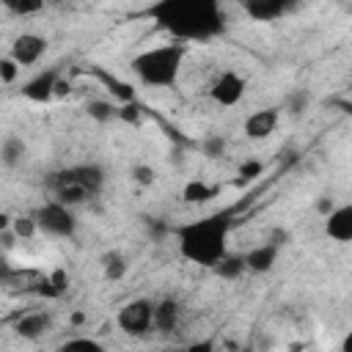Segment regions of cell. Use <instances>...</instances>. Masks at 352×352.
I'll use <instances>...</instances> for the list:
<instances>
[{
    "label": "cell",
    "instance_id": "6da1fadb",
    "mask_svg": "<svg viewBox=\"0 0 352 352\" xmlns=\"http://www.w3.org/2000/svg\"><path fill=\"white\" fill-rule=\"evenodd\" d=\"M228 214H209L184 226H176V242L182 258L198 264V267H212L223 253H226V239H228Z\"/></svg>",
    "mask_w": 352,
    "mask_h": 352
},
{
    "label": "cell",
    "instance_id": "7a4b0ae2",
    "mask_svg": "<svg viewBox=\"0 0 352 352\" xmlns=\"http://www.w3.org/2000/svg\"><path fill=\"white\" fill-rule=\"evenodd\" d=\"M157 16L168 30L190 38L212 36L223 25L214 0H165L162 6H157Z\"/></svg>",
    "mask_w": 352,
    "mask_h": 352
},
{
    "label": "cell",
    "instance_id": "3957f363",
    "mask_svg": "<svg viewBox=\"0 0 352 352\" xmlns=\"http://www.w3.org/2000/svg\"><path fill=\"white\" fill-rule=\"evenodd\" d=\"M184 58V44H165V47H151L143 50L140 55L132 58V72L143 85L151 88H168L176 82L179 69Z\"/></svg>",
    "mask_w": 352,
    "mask_h": 352
},
{
    "label": "cell",
    "instance_id": "277c9868",
    "mask_svg": "<svg viewBox=\"0 0 352 352\" xmlns=\"http://www.w3.org/2000/svg\"><path fill=\"white\" fill-rule=\"evenodd\" d=\"M33 217L38 223V231L58 236V239H72L77 231V217L72 214V206H63L58 201H47L44 206L36 209Z\"/></svg>",
    "mask_w": 352,
    "mask_h": 352
},
{
    "label": "cell",
    "instance_id": "5b68a950",
    "mask_svg": "<svg viewBox=\"0 0 352 352\" xmlns=\"http://www.w3.org/2000/svg\"><path fill=\"white\" fill-rule=\"evenodd\" d=\"M69 182H77V184H80V187H85L91 195H99V192H102V187H104V170H102V165H96V162L60 168V170L50 173L47 187H50V190H55V187L69 184Z\"/></svg>",
    "mask_w": 352,
    "mask_h": 352
},
{
    "label": "cell",
    "instance_id": "8992f818",
    "mask_svg": "<svg viewBox=\"0 0 352 352\" xmlns=\"http://www.w3.org/2000/svg\"><path fill=\"white\" fill-rule=\"evenodd\" d=\"M151 311H154V302L146 300V297H138V300H129L118 308L116 314V324L121 327V333L132 336V338H140L151 330Z\"/></svg>",
    "mask_w": 352,
    "mask_h": 352
},
{
    "label": "cell",
    "instance_id": "52a82bcc",
    "mask_svg": "<svg viewBox=\"0 0 352 352\" xmlns=\"http://www.w3.org/2000/svg\"><path fill=\"white\" fill-rule=\"evenodd\" d=\"M302 0H242V11L253 22H275L286 14H294Z\"/></svg>",
    "mask_w": 352,
    "mask_h": 352
},
{
    "label": "cell",
    "instance_id": "ba28073f",
    "mask_svg": "<svg viewBox=\"0 0 352 352\" xmlns=\"http://www.w3.org/2000/svg\"><path fill=\"white\" fill-rule=\"evenodd\" d=\"M245 88H248L245 77H239L236 72H223V74L212 82L209 96H212V102H217L220 107H234V104L245 96Z\"/></svg>",
    "mask_w": 352,
    "mask_h": 352
},
{
    "label": "cell",
    "instance_id": "9c48e42d",
    "mask_svg": "<svg viewBox=\"0 0 352 352\" xmlns=\"http://www.w3.org/2000/svg\"><path fill=\"white\" fill-rule=\"evenodd\" d=\"M47 52V38L38 36V33H19L14 41H11V58L25 69V66H33L44 58Z\"/></svg>",
    "mask_w": 352,
    "mask_h": 352
},
{
    "label": "cell",
    "instance_id": "30bf717a",
    "mask_svg": "<svg viewBox=\"0 0 352 352\" xmlns=\"http://www.w3.org/2000/svg\"><path fill=\"white\" fill-rule=\"evenodd\" d=\"M278 118H280L278 107L256 110V113H250V116L245 118L242 132H245V138H250V140H267V138L278 129Z\"/></svg>",
    "mask_w": 352,
    "mask_h": 352
},
{
    "label": "cell",
    "instance_id": "8fae6325",
    "mask_svg": "<svg viewBox=\"0 0 352 352\" xmlns=\"http://www.w3.org/2000/svg\"><path fill=\"white\" fill-rule=\"evenodd\" d=\"M324 234L336 242H349L352 239V206L349 204L333 206V212L324 214Z\"/></svg>",
    "mask_w": 352,
    "mask_h": 352
},
{
    "label": "cell",
    "instance_id": "7c38bea8",
    "mask_svg": "<svg viewBox=\"0 0 352 352\" xmlns=\"http://www.w3.org/2000/svg\"><path fill=\"white\" fill-rule=\"evenodd\" d=\"M278 250H280V248H275L272 242H261V245L250 248L248 253H242L245 270L253 272V275H267V272H272V270H275V261H278Z\"/></svg>",
    "mask_w": 352,
    "mask_h": 352
},
{
    "label": "cell",
    "instance_id": "4fadbf2b",
    "mask_svg": "<svg viewBox=\"0 0 352 352\" xmlns=\"http://www.w3.org/2000/svg\"><path fill=\"white\" fill-rule=\"evenodd\" d=\"M179 319H182V305L173 297H162L154 302V311H151V327L154 330L173 333L179 327Z\"/></svg>",
    "mask_w": 352,
    "mask_h": 352
},
{
    "label": "cell",
    "instance_id": "5bb4252c",
    "mask_svg": "<svg viewBox=\"0 0 352 352\" xmlns=\"http://www.w3.org/2000/svg\"><path fill=\"white\" fill-rule=\"evenodd\" d=\"M50 330V316L41 314V311H30V314H22L16 322H14V333L25 341H38L44 333Z\"/></svg>",
    "mask_w": 352,
    "mask_h": 352
},
{
    "label": "cell",
    "instance_id": "9a60e30c",
    "mask_svg": "<svg viewBox=\"0 0 352 352\" xmlns=\"http://www.w3.org/2000/svg\"><path fill=\"white\" fill-rule=\"evenodd\" d=\"M55 80H58V74H55V72H44V74L33 77V80H30V82H25V88H22L25 99L38 102V104H44V102L55 99Z\"/></svg>",
    "mask_w": 352,
    "mask_h": 352
},
{
    "label": "cell",
    "instance_id": "2e32d148",
    "mask_svg": "<svg viewBox=\"0 0 352 352\" xmlns=\"http://www.w3.org/2000/svg\"><path fill=\"white\" fill-rule=\"evenodd\" d=\"M25 160H28V143L22 138H16V135H8L0 143V162L6 168H19Z\"/></svg>",
    "mask_w": 352,
    "mask_h": 352
},
{
    "label": "cell",
    "instance_id": "e0dca14e",
    "mask_svg": "<svg viewBox=\"0 0 352 352\" xmlns=\"http://www.w3.org/2000/svg\"><path fill=\"white\" fill-rule=\"evenodd\" d=\"M212 270H214V275L223 278V280H236V278H242V275L248 272L242 253H228V250L212 264Z\"/></svg>",
    "mask_w": 352,
    "mask_h": 352
},
{
    "label": "cell",
    "instance_id": "ac0fdd59",
    "mask_svg": "<svg viewBox=\"0 0 352 352\" xmlns=\"http://www.w3.org/2000/svg\"><path fill=\"white\" fill-rule=\"evenodd\" d=\"M214 192H217V190H214L212 184H206L204 179H190V182L182 187V201L190 204V206H198V204L212 201Z\"/></svg>",
    "mask_w": 352,
    "mask_h": 352
},
{
    "label": "cell",
    "instance_id": "d6986e66",
    "mask_svg": "<svg viewBox=\"0 0 352 352\" xmlns=\"http://www.w3.org/2000/svg\"><path fill=\"white\" fill-rule=\"evenodd\" d=\"M82 110H85V116H88L91 121H96V124H110V121L118 118V104L110 102V99H91V102H85Z\"/></svg>",
    "mask_w": 352,
    "mask_h": 352
},
{
    "label": "cell",
    "instance_id": "ffe728a7",
    "mask_svg": "<svg viewBox=\"0 0 352 352\" xmlns=\"http://www.w3.org/2000/svg\"><path fill=\"white\" fill-rule=\"evenodd\" d=\"M52 201H58V204H63V206H80V204H85L88 198H94L85 187H80L77 182H69V184H60V187H55L52 190Z\"/></svg>",
    "mask_w": 352,
    "mask_h": 352
},
{
    "label": "cell",
    "instance_id": "44dd1931",
    "mask_svg": "<svg viewBox=\"0 0 352 352\" xmlns=\"http://www.w3.org/2000/svg\"><path fill=\"white\" fill-rule=\"evenodd\" d=\"M99 264H102V275H104L107 280H121V278L126 275V270H129V264H126V258H124L121 250H107V253H102Z\"/></svg>",
    "mask_w": 352,
    "mask_h": 352
},
{
    "label": "cell",
    "instance_id": "7402d4cb",
    "mask_svg": "<svg viewBox=\"0 0 352 352\" xmlns=\"http://www.w3.org/2000/svg\"><path fill=\"white\" fill-rule=\"evenodd\" d=\"M11 234L16 239H33L38 234V223L33 214H14L11 217Z\"/></svg>",
    "mask_w": 352,
    "mask_h": 352
},
{
    "label": "cell",
    "instance_id": "603a6c76",
    "mask_svg": "<svg viewBox=\"0 0 352 352\" xmlns=\"http://www.w3.org/2000/svg\"><path fill=\"white\" fill-rule=\"evenodd\" d=\"M0 6L16 16H33L47 6V0H0Z\"/></svg>",
    "mask_w": 352,
    "mask_h": 352
},
{
    "label": "cell",
    "instance_id": "cb8c5ba5",
    "mask_svg": "<svg viewBox=\"0 0 352 352\" xmlns=\"http://www.w3.org/2000/svg\"><path fill=\"white\" fill-rule=\"evenodd\" d=\"M308 104H311V94L305 91V88H297V91H292L289 96H286V113L289 116H302L305 110H308Z\"/></svg>",
    "mask_w": 352,
    "mask_h": 352
},
{
    "label": "cell",
    "instance_id": "d4e9b609",
    "mask_svg": "<svg viewBox=\"0 0 352 352\" xmlns=\"http://www.w3.org/2000/svg\"><path fill=\"white\" fill-rule=\"evenodd\" d=\"M129 176H132V182H135L138 187H151V184L157 182V170H154L148 162H135L132 170H129Z\"/></svg>",
    "mask_w": 352,
    "mask_h": 352
},
{
    "label": "cell",
    "instance_id": "484cf974",
    "mask_svg": "<svg viewBox=\"0 0 352 352\" xmlns=\"http://www.w3.org/2000/svg\"><path fill=\"white\" fill-rule=\"evenodd\" d=\"M201 151H204V157H209V160L223 157V154H226V138H220V135H206L204 143H201Z\"/></svg>",
    "mask_w": 352,
    "mask_h": 352
},
{
    "label": "cell",
    "instance_id": "4316f807",
    "mask_svg": "<svg viewBox=\"0 0 352 352\" xmlns=\"http://www.w3.org/2000/svg\"><path fill=\"white\" fill-rule=\"evenodd\" d=\"M19 63L11 58V55H0V82H6V85H11V82H16V77H19Z\"/></svg>",
    "mask_w": 352,
    "mask_h": 352
},
{
    "label": "cell",
    "instance_id": "83f0119b",
    "mask_svg": "<svg viewBox=\"0 0 352 352\" xmlns=\"http://www.w3.org/2000/svg\"><path fill=\"white\" fill-rule=\"evenodd\" d=\"M63 349H94V352H102V344L94 341V338L80 336V338H66L63 341Z\"/></svg>",
    "mask_w": 352,
    "mask_h": 352
},
{
    "label": "cell",
    "instance_id": "f1b7e54d",
    "mask_svg": "<svg viewBox=\"0 0 352 352\" xmlns=\"http://www.w3.org/2000/svg\"><path fill=\"white\" fill-rule=\"evenodd\" d=\"M236 173H239V184H245V182H250V179H256L261 173V162L258 160H248V162L239 165Z\"/></svg>",
    "mask_w": 352,
    "mask_h": 352
},
{
    "label": "cell",
    "instance_id": "f546056e",
    "mask_svg": "<svg viewBox=\"0 0 352 352\" xmlns=\"http://www.w3.org/2000/svg\"><path fill=\"white\" fill-rule=\"evenodd\" d=\"M47 278H50V283H52V286H55L60 294L69 289V272H66L63 267H55L52 272H47Z\"/></svg>",
    "mask_w": 352,
    "mask_h": 352
},
{
    "label": "cell",
    "instance_id": "4dcf8cb0",
    "mask_svg": "<svg viewBox=\"0 0 352 352\" xmlns=\"http://www.w3.org/2000/svg\"><path fill=\"white\" fill-rule=\"evenodd\" d=\"M118 118L126 124H140V110L135 104H124V107H118Z\"/></svg>",
    "mask_w": 352,
    "mask_h": 352
},
{
    "label": "cell",
    "instance_id": "1f68e13d",
    "mask_svg": "<svg viewBox=\"0 0 352 352\" xmlns=\"http://www.w3.org/2000/svg\"><path fill=\"white\" fill-rule=\"evenodd\" d=\"M333 206H336V201L330 198V195H319L316 198V204H314V209H316V214H327V212H333Z\"/></svg>",
    "mask_w": 352,
    "mask_h": 352
},
{
    "label": "cell",
    "instance_id": "d6a6232c",
    "mask_svg": "<svg viewBox=\"0 0 352 352\" xmlns=\"http://www.w3.org/2000/svg\"><path fill=\"white\" fill-rule=\"evenodd\" d=\"M289 239H292V234H289L286 228H275V231L270 234V239H267V242H272L275 248H280V245H286Z\"/></svg>",
    "mask_w": 352,
    "mask_h": 352
},
{
    "label": "cell",
    "instance_id": "836d02e7",
    "mask_svg": "<svg viewBox=\"0 0 352 352\" xmlns=\"http://www.w3.org/2000/svg\"><path fill=\"white\" fill-rule=\"evenodd\" d=\"M69 91H72V82L63 80V77H58V80H55V96H58V99H60V96H69Z\"/></svg>",
    "mask_w": 352,
    "mask_h": 352
},
{
    "label": "cell",
    "instance_id": "e575fe53",
    "mask_svg": "<svg viewBox=\"0 0 352 352\" xmlns=\"http://www.w3.org/2000/svg\"><path fill=\"white\" fill-rule=\"evenodd\" d=\"M8 228H11V214L0 212V234H3V231H8Z\"/></svg>",
    "mask_w": 352,
    "mask_h": 352
},
{
    "label": "cell",
    "instance_id": "d590c367",
    "mask_svg": "<svg viewBox=\"0 0 352 352\" xmlns=\"http://www.w3.org/2000/svg\"><path fill=\"white\" fill-rule=\"evenodd\" d=\"M82 322H85V314L82 311H74L72 314V324H82Z\"/></svg>",
    "mask_w": 352,
    "mask_h": 352
},
{
    "label": "cell",
    "instance_id": "8d00e7d4",
    "mask_svg": "<svg viewBox=\"0 0 352 352\" xmlns=\"http://www.w3.org/2000/svg\"><path fill=\"white\" fill-rule=\"evenodd\" d=\"M47 3H50V0H47ZM52 3H69V0H52Z\"/></svg>",
    "mask_w": 352,
    "mask_h": 352
}]
</instances>
